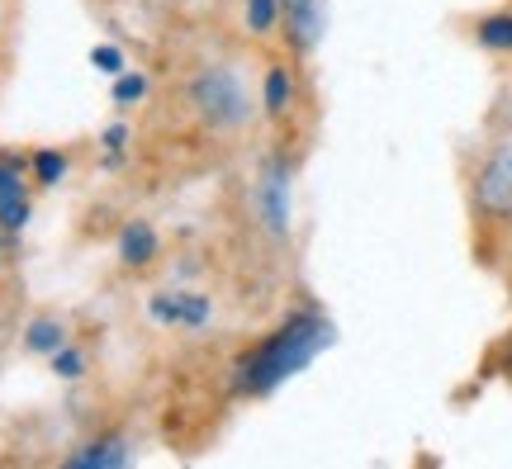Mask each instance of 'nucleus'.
Returning <instances> with one entry per match:
<instances>
[{"instance_id": "f257e3e1", "label": "nucleus", "mask_w": 512, "mask_h": 469, "mask_svg": "<svg viewBox=\"0 0 512 469\" xmlns=\"http://www.w3.org/2000/svg\"><path fill=\"white\" fill-rule=\"evenodd\" d=\"M332 342H337V327L318 308H304V313L285 318L266 342H256L247 351V361L238 370V389L242 394H275L285 379L309 370Z\"/></svg>"}, {"instance_id": "f03ea898", "label": "nucleus", "mask_w": 512, "mask_h": 469, "mask_svg": "<svg viewBox=\"0 0 512 469\" xmlns=\"http://www.w3.org/2000/svg\"><path fill=\"white\" fill-rule=\"evenodd\" d=\"M256 218L271 237H290V209H294V166L285 157H266L252 185Z\"/></svg>"}, {"instance_id": "7ed1b4c3", "label": "nucleus", "mask_w": 512, "mask_h": 469, "mask_svg": "<svg viewBox=\"0 0 512 469\" xmlns=\"http://www.w3.org/2000/svg\"><path fill=\"white\" fill-rule=\"evenodd\" d=\"M190 100H195V109L204 114V124H214V128L247 124V91H242L238 76L223 72V67H209V72L195 76Z\"/></svg>"}, {"instance_id": "20e7f679", "label": "nucleus", "mask_w": 512, "mask_h": 469, "mask_svg": "<svg viewBox=\"0 0 512 469\" xmlns=\"http://www.w3.org/2000/svg\"><path fill=\"white\" fill-rule=\"evenodd\" d=\"M475 209L494 223L512 218V143L494 147L475 176Z\"/></svg>"}, {"instance_id": "39448f33", "label": "nucleus", "mask_w": 512, "mask_h": 469, "mask_svg": "<svg viewBox=\"0 0 512 469\" xmlns=\"http://www.w3.org/2000/svg\"><path fill=\"white\" fill-rule=\"evenodd\" d=\"M280 19L290 24V43L299 53H313L328 29V0H280Z\"/></svg>"}, {"instance_id": "423d86ee", "label": "nucleus", "mask_w": 512, "mask_h": 469, "mask_svg": "<svg viewBox=\"0 0 512 469\" xmlns=\"http://www.w3.org/2000/svg\"><path fill=\"white\" fill-rule=\"evenodd\" d=\"M152 318L157 323H181V327H204L214 304L204 294H185V289H166V294H152Z\"/></svg>"}, {"instance_id": "0eeeda50", "label": "nucleus", "mask_w": 512, "mask_h": 469, "mask_svg": "<svg viewBox=\"0 0 512 469\" xmlns=\"http://www.w3.org/2000/svg\"><path fill=\"white\" fill-rule=\"evenodd\" d=\"M128 465H133V451H128L124 436H95L91 446H81L62 469H128Z\"/></svg>"}, {"instance_id": "6e6552de", "label": "nucleus", "mask_w": 512, "mask_h": 469, "mask_svg": "<svg viewBox=\"0 0 512 469\" xmlns=\"http://www.w3.org/2000/svg\"><path fill=\"white\" fill-rule=\"evenodd\" d=\"M157 247H162V242H157V228H152V223H128L124 233H119V261L133 266V271L147 266V261L157 256Z\"/></svg>"}, {"instance_id": "1a4fd4ad", "label": "nucleus", "mask_w": 512, "mask_h": 469, "mask_svg": "<svg viewBox=\"0 0 512 469\" xmlns=\"http://www.w3.org/2000/svg\"><path fill=\"white\" fill-rule=\"evenodd\" d=\"M479 48H489V53H512V10H498V15L479 19Z\"/></svg>"}, {"instance_id": "9d476101", "label": "nucleus", "mask_w": 512, "mask_h": 469, "mask_svg": "<svg viewBox=\"0 0 512 469\" xmlns=\"http://www.w3.org/2000/svg\"><path fill=\"white\" fill-rule=\"evenodd\" d=\"M24 346L29 351H62V323H53V318H38V323H29V332H24Z\"/></svg>"}, {"instance_id": "9b49d317", "label": "nucleus", "mask_w": 512, "mask_h": 469, "mask_svg": "<svg viewBox=\"0 0 512 469\" xmlns=\"http://www.w3.org/2000/svg\"><path fill=\"white\" fill-rule=\"evenodd\" d=\"M24 223H29V195H24V190L0 195V228H5V233H19Z\"/></svg>"}, {"instance_id": "f8f14e48", "label": "nucleus", "mask_w": 512, "mask_h": 469, "mask_svg": "<svg viewBox=\"0 0 512 469\" xmlns=\"http://www.w3.org/2000/svg\"><path fill=\"white\" fill-rule=\"evenodd\" d=\"M285 105H290V72L271 67L266 72V114H285Z\"/></svg>"}, {"instance_id": "ddd939ff", "label": "nucleus", "mask_w": 512, "mask_h": 469, "mask_svg": "<svg viewBox=\"0 0 512 469\" xmlns=\"http://www.w3.org/2000/svg\"><path fill=\"white\" fill-rule=\"evenodd\" d=\"M242 5H247V24L256 34H271L280 24V0H242Z\"/></svg>"}, {"instance_id": "4468645a", "label": "nucleus", "mask_w": 512, "mask_h": 469, "mask_svg": "<svg viewBox=\"0 0 512 469\" xmlns=\"http://www.w3.org/2000/svg\"><path fill=\"white\" fill-rule=\"evenodd\" d=\"M34 171H38V181L43 185H57L62 181V171H67V157H62V152H38Z\"/></svg>"}, {"instance_id": "2eb2a0df", "label": "nucleus", "mask_w": 512, "mask_h": 469, "mask_svg": "<svg viewBox=\"0 0 512 469\" xmlns=\"http://www.w3.org/2000/svg\"><path fill=\"white\" fill-rule=\"evenodd\" d=\"M147 95V76H119V86H114V100L119 105H133V100H143Z\"/></svg>"}, {"instance_id": "dca6fc26", "label": "nucleus", "mask_w": 512, "mask_h": 469, "mask_svg": "<svg viewBox=\"0 0 512 469\" xmlns=\"http://www.w3.org/2000/svg\"><path fill=\"white\" fill-rule=\"evenodd\" d=\"M91 62L100 72H119V67H124V53H119L114 43H100V48H91Z\"/></svg>"}, {"instance_id": "f3484780", "label": "nucleus", "mask_w": 512, "mask_h": 469, "mask_svg": "<svg viewBox=\"0 0 512 469\" xmlns=\"http://www.w3.org/2000/svg\"><path fill=\"white\" fill-rule=\"evenodd\" d=\"M53 370L57 375H67V379H76L81 375V356H76L72 346H62V351H53Z\"/></svg>"}, {"instance_id": "a211bd4d", "label": "nucleus", "mask_w": 512, "mask_h": 469, "mask_svg": "<svg viewBox=\"0 0 512 469\" xmlns=\"http://www.w3.org/2000/svg\"><path fill=\"white\" fill-rule=\"evenodd\" d=\"M10 190H24V181H19V162H0V195H10Z\"/></svg>"}, {"instance_id": "6ab92c4d", "label": "nucleus", "mask_w": 512, "mask_h": 469, "mask_svg": "<svg viewBox=\"0 0 512 469\" xmlns=\"http://www.w3.org/2000/svg\"><path fill=\"white\" fill-rule=\"evenodd\" d=\"M0 252H5V228H0Z\"/></svg>"}]
</instances>
